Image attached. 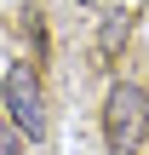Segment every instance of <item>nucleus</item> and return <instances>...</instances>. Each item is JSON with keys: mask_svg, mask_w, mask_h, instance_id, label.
<instances>
[{"mask_svg": "<svg viewBox=\"0 0 149 155\" xmlns=\"http://www.w3.org/2000/svg\"><path fill=\"white\" fill-rule=\"evenodd\" d=\"M149 138V92L138 81H115L103 98V144L109 155H138Z\"/></svg>", "mask_w": 149, "mask_h": 155, "instance_id": "f257e3e1", "label": "nucleus"}, {"mask_svg": "<svg viewBox=\"0 0 149 155\" xmlns=\"http://www.w3.org/2000/svg\"><path fill=\"white\" fill-rule=\"evenodd\" d=\"M0 104H6V121L17 127V138H46L52 115H46V86H40V69L34 63H11L6 81H0Z\"/></svg>", "mask_w": 149, "mask_h": 155, "instance_id": "f03ea898", "label": "nucleus"}, {"mask_svg": "<svg viewBox=\"0 0 149 155\" xmlns=\"http://www.w3.org/2000/svg\"><path fill=\"white\" fill-rule=\"evenodd\" d=\"M126 40H132V12H126V6H109L103 23H98V58L115 63V58L126 52Z\"/></svg>", "mask_w": 149, "mask_h": 155, "instance_id": "7ed1b4c3", "label": "nucleus"}, {"mask_svg": "<svg viewBox=\"0 0 149 155\" xmlns=\"http://www.w3.org/2000/svg\"><path fill=\"white\" fill-rule=\"evenodd\" d=\"M0 155H23V138H17V127L0 115Z\"/></svg>", "mask_w": 149, "mask_h": 155, "instance_id": "20e7f679", "label": "nucleus"}, {"mask_svg": "<svg viewBox=\"0 0 149 155\" xmlns=\"http://www.w3.org/2000/svg\"><path fill=\"white\" fill-rule=\"evenodd\" d=\"M80 6H103V0H80Z\"/></svg>", "mask_w": 149, "mask_h": 155, "instance_id": "39448f33", "label": "nucleus"}]
</instances>
